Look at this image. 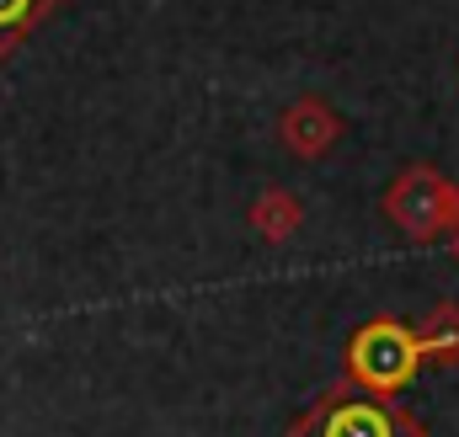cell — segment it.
<instances>
[{"mask_svg":"<svg viewBox=\"0 0 459 437\" xmlns=\"http://www.w3.org/2000/svg\"><path fill=\"white\" fill-rule=\"evenodd\" d=\"M417 347H422V357L455 363L459 357V310L455 304H438V310H433V321L417 330Z\"/></svg>","mask_w":459,"mask_h":437,"instance_id":"obj_7","label":"cell"},{"mask_svg":"<svg viewBox=\"0 0 459 437\" xmlns=\"http://www.w3.org/2000/svg\"><path fill=\"white\" fill-rule=\"evenodd\" d=\"M337 112L326 107V102H316V97H305V102H294V107L283 112V144L294 150V155H321L332 139H337Z\"/></svg>","mask_w":459,"mask_h":437,"instance_id":"obj_4","label":"cell"},{"mask_svg":"<svg viewBox=\"0 0 459 437\" xmlns=\"http://www.w3.org/2000/svg\"><path fill=\"white\" fill-rule=\"evenodd\" d=\"M347 368H352L358 384H368L379 395L401 390L422 368L417 330H406L401 321H368V326L352 336V347H347Z\"/></svg>","mask_w":459,"mask_h":437,"instance_id":"obj_1","label":"cell"},{"mask_svg":"<svg viewBox=\"0 0 459 437\" xmlns=\"http://www.w3.org/2000/svg\"><path fill=\"white\" fill-rule=\"evenodd\" d=\"M390 214L401 218V229H406V235L428 240V235H438V229L459 224V193L444 182V176H433V171L411 166V171L390 187Z\"/></svg>","mask_w":459,"mask_h":437,"instance_id":"obj_3","label":"cell"},{"mask_svg":"<svg viewBox=\"0 0 459 437\" xmlns=\"http://www.w3.org/2000/svg\"><path fill=\"white\" fill-rule=\"evenodd\" d=\"M251 224H256V235H267V240H289V235L299 229V203H294L283 187H273V193H262V203H251Z\"/></svg>","mask_w":459,"mask_h":437,"instance_id":"obj_5","label":"cell"},{"mask_svg":"<svg viewBox=\"0 0 459 437\" xmlns=\"http://www.w3.org/2000/svg\"><path fill=\"white\" fill-rule=\"evenodd\" d=\"M289 437H428L401 406H385V400H326L316 406L310 416L294 422Z\"/></svg>","mask_w":459,"mask_h":437,"instance_id":"obj_2","label":"cell"},{"mask_svg":"<svg viewBox=\"0 0 459 437\" xmlns=\"http://www.w3.org/2000/svg\"><path fill=\"white\" fill-rule=\"evenodd\" d=\"M455 256H459V235H455Z\"/></svg>","mask_w":459,"mask_h":437,"instance_id":"obj_8","label":"cell"},{"mask_svg":"<svg viewBox=\"0 0 459 437\" xmlns=\"http://www.w3.org/2000/svg\"><path fill=\"white\" fill-rule=\"evenodd\" d=\"M54 5H59V0H0V59H5Z\"/></svg>","mask_w":459,"mask_h":437,"instance_id":"obj_6","label":"cell"}]
</instances>
